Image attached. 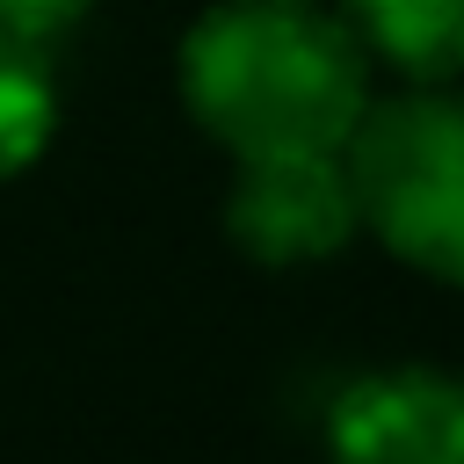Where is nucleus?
<instances>
[{"label":"nucleus","instance_id":"f257e3e1","mask_svg":"<svg viewBox=\"0 0 464 464\" xmlns=\"http://www.w3.org/2000/svg\"><path fill=\"white\" fill-rule=\"evenodd\" d=\"M370 65V44L334 0H210L174 51V87L210 145L276 160L341 152L377 94Z\"/></svg>","mask_w":464,"mask_h":464},{"label":"nucleus","instance_id":"f03ea898","mask_svg":"<svg viewBox=\"0 0 464 464\" xmlns=\"http://www.w3.org/2000/svg\"><path fill=\"white\" fill-rule=\"evenodd\" d=\"M341 160L362 232L413 276L464 283V87L406 80L399 94H370Z\"/></svg>","mask_w":464,"mask_h":464},{"label":"nucleus","instance_id":"7ed1b4c3","mask_svg":"<svg viewBox=\"0 0 464 464\" xmlns=\"http://www.w3.org/2000/svg\"><path fill=\"white\" fill-rule=\"evenodd\" d=\"M225 232L261 268H312L334 261L355 232V181L341 152H276V160H232L225 188Z\"/></svg>","mask_w":464,"mask_h":464},{"label":"nucleus","instance_id":"20e7f679","mask_svg":"<svg viewBox=\"0 0 464 464\" xmlns=\"http://www.w3.org/2000/svg\"><path fill=\"white\" fill-rule=\"evenodd\" d=\"M326 464H464V370L384 362L334 392Z\"/></svg>","mask_w":464,"mask_h":464},{"label":"nucleus","instance_id":"39448f33","mask_svg":"<svg viewBox=\"0 0 464 464\" xmlns=\"http://www.w3.org/2000/svg\"><path fill=\"white\" fill-rule=\"evenodd\" d=\"M334 7L392 72L464 87V0H334Z\"/></svg>","mask_w":464,"mask_h":464},{"label":"nucleus","instance_id":"423d86ee","mask_svg":"<svg viewBox=\"0 0 464 464\" xmlns=\"http://www.w3.org/2000/svg\"><path fill=\"white\" fill-rule=\"evenodd\" d=\"M58 130V65L51 44L0 29V181H14L22 167L44 160Z\"/></svg>","mask_w":464,"mask_h":464},{"label":"nucleus","instance_id":"0eeeda50","mask_svg":"<svg viewBox=\"0 0 464 464\" xmlns=\"http://www.w3.org/2000/svg\"><path fill=\"white\" fill-rule=\"evenodd\" d=\"M102 0H0V29H22V36H36V44H51V36H65L72 22H87Z\"/></svg>","mask_w":464,"mask_h":464}]
</instances>
